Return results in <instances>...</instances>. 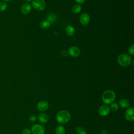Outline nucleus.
<instances>
[{
    "label": "nucleus",
    "instance_id": "8",
    "mask_svg": "<svg viewBox=\"0 0 134 134\" xmlns=\"http://www.w3.org/2000/svg\"><path fill=\"white\" fill-rule=\"evenodd\" d=\"M49 107L48 103L44 100H40L39 102L37 105V108L38 110L41 111H44L46 110Z\"/></svg>",
    "mask_w": 134,
    "mask_h": 134
},
{
    "label": "nucleus",
    "instance_id": "20",
    "mask_svg": "<svg viewBox=\"0 0 134 134\" xmlns=\"http://www.w3.org/2000/svg\"><path fill=\"white\" fill-rule=\"evenodd\" d=\"M109 108H110V110L113 111H116L119 109V105L116 103H112L110 105Z\"/></svg>",
    "mask_w": 134,
    "mask_h": 134
},
{
    "label": "nucleus",
    "instance_id": "7",
    "mask_svg": "<svg viewBox=\"0 0 134 134\" xmlns=\"http://www.w3.org/2000/svg\"><path fill=\"white\" fill-rule=\"evenodd\" d=\"M110 112L109 107L107 105H103L98 108V113L102 116H106Z\"/></svg>",
    "mask_w": 134,
    "mask_h": 134
},
{
    "label": "nucleus",
    "instance_id": "28",
    "mask_svg": "<svg viewBox=\"0 0 134 134\" xmlns=\"http://www.w3.org/2000/svg\"><path fill=\"white\" fill-rule=\"evenodd\" d=\"M26 2H30L32 1V0H24Z\"/></svg>",
    "mask_w": 134,
    "mask_h": 134
},
{
    "label": "nucleus",
    "instance_id": "18",
    "mask_svg": "<svg viewBox=\"0 0 134 134\" xmlns=\"http://www.w3.org/2000/svg\"><path fill=\"white\" fill-rule=\"evenodd\" d=\"M82 9V7L80 5L77 4V5H74L72 8V12L74 13V14H78L79 13H80Z\"/></svg>",
    "mask_w": 134,
    "mask_h": 134
},
{
    "label": "nucleus",
    "instance_id": "1",
    "mask_svg": "<svg viewBox=\"0 0 134 134\" xmlns=\"http://www.w3.org/2000/svg\"><path fill=\"white\" fill-rule=\"evenodd\" d=\"M71 119L70 113L65 110H61L59 111L56 115V119L57 121L60 124H65L68 122Z\"/></svg>",
    "mask_w": 134,
    "mask_h": 134
},
{
    "label": "nucleus",
    "instance_id": "14",
    "mask_svg": "<svg viewBox=\"0 0 134 134\" xmlns=\"http://www.w3.org/2000/svg\"><path fill=\"white\" fill-rule=\"evenodd\" d=\"M119 105L121 107L123 108H127L129 107L130 103L127 99L125 98H122L119 101Z\"/></svg>",
    "mask_w": 134,
    "mask_h": 134
},
{
    "label": "nucleus",
    "instance_id": "22",
    "mask_svg": "<svg viewBox=\"0 0 134 134\" xmlns=\"http://www.w3.org/2000/svg\"><path fill=\"white\" fill-rule=\"evenodd\" d=\"M37 119V117L35 115H31L29 117V119L31 122H35V121H36Z\"/></svg>",
    "mask_w": 134,
    "mask_h": 134
},
{
    "label": "nucleus",
    "instance_id": "9",
    "mask_svg": "<svg viewBox=\"0 0 134 134\" xmlns=\"http://www.w3.org/2000/svg\"><path fill=\"white\" fill-rule=\"evenodd\" d=\"M69 53L73 57H77L80 54V49L77 47H71L69 49Z\"/></svg>",
    "mask_w": 134,
    "mask_h": 134
},
{
    "label": "nucleus",
    "instance_id": "16",
    "mask_svg": "<svg viewBox=\"0 0 134 134\" xmlns=\"http://www.w3.org/2000/svg\"><path fill=\"white\" fill-rule=\"evenodd\" d=\"M50 22L47 20H44L42 21L40 24V26L42 29H47L50 26Z\"/></svg>",
    "mask_w": 134,
    "mask_h": 134
},
{
    "label": "nucleus",
    "instance_id": "25",
    "mask_svg": "<svg viewBox=\"0 0 134 134\" xmlns=\"http://www.w3.org/2000/svg\"><path fill=\"white\" fill-rule=\"evenodd\" d=\"M61 56H62V57H65L68 55V52H67L66 51H65V50H63V51H62L61 52Z\"/></svg>",
    "mask_w": 134,
    "mask_h": 134
},
{
    "label": "nucleus",
    "instance_id": "2",
    "mask_svg": "<svg viewBox=\"0 0 134 134\" xmlns=\"http://www.w3.org/2000/svg\"><path fill=\"white\" fill-rule=\"evenodd\" d=\"M116 98L115 93L110 90H106L102 94V99L103 102L106 105L110 104L114 102Z\"/></svg>",
    "mask_w": 134,
    "mask_h": 134
},
{
    "label": "nucleus",
    "instance_id": "3",
    "mask_svg": "<svg viewBox=\"0 0 134 134\" xmlns=\"http://www.w3.org/2000/svg\"><path fill=\"white\" fill-rule=\"evenodd\" d=\"M131 61V57L127 54H120L117 58V62L120 66L126 67L129 66Z\"/></svg>",
    "mask_w": 134,
    "mask_h": 134
},
{
    "label": "nucleus",
    "instance_id": "23",
    "mask_svg": "<svg viewBox=\"0 0 134 134\" xmlns=\"http://www.w3.org/2000/svg\"><path fill=\"white\" fill-rule=\"evenodd\" d=\"M128 52L129 53L132 55L134 54V46L133 44L129 47Z\"/></svg>",
    "mask_w": 134,
    "mask_h": 134
},
{
    "label": "nucleus",
    "instance_id": "12",
    "mask_svg": "<svg viewBox=\"0 0 134 134\" xmlns=\"http://www.w3.org/2000/svg\"><path fill=\"white\" fill-rule=\"evenodd\" d=\"M38 119L42 123H46L49 120V117L47 114L44 113H41L38 115Z\"/></svg>",
    "mask_w": 134,
    "mask_h": 134
},
{
    "label": "nucleus",
    "instance_id": "19",
    "mask_svg": "<svg viewBox=\"0 0 134 134\" xmlns=\"http://www.w3.org/2000/svg\"><path fill=\"white\" fill-rule=\"evenodd\" d=\"M76 134H86V131L82 127H78L75 129Z\"/></svg>",
    "mask_w": 134,
    "mask_h": 134
},
{
    "label": "nucleus",
    "instance_id": "5",
    "mask_svg": "<svg viewBox=\"0 0 134 134\" xmlns=\"http://www.w3.org/2000/svg\"><path fill=\"white\" fill-rule=\"evenodd\" d=\"M31 131L33 134H44L45 130L44 127L41 125L35 124L32 126Z\"/></svg>",
    "mask_w": 134,
    "mask_h": 134
},
{
    "label": "nucleus",
    "instance_id": "24",
    "mask_svg": "<svg viewBox=\"0 0 134 134\" xmlns=\"http://www.w3.org/2000/svg\"><path fill=\"white\" fill-rule=\"evenodd\" d=\"M31 130H30L28 128H25L21 131L22 134H31Z\"/></svg>",
    "mask_w": 134,
    "mask_h": 134
},
{
    "label": "nucleus",
    "instance_id": "4",
    "mask_svg": "<svg viewBox=\"0 0 134 134\" xmlns=\"http://www.w3.org/2000/svg\"><path fill=\"white\" fill-rule=\"evenodd\" d=\"M32 6L36 10L41 11L46 7V3L44 0H33Z\"/></svg>",
    "mask_w": 134,
    "mask_h": 134
},
{
    "label": "nucleus",
    "instance_id": "29",
    "mask_svg": "<svg viewBox=\"0 0 134 134\" xmlns=\"http://www.w3.org/2000/svg\"><path fill=\"white\" fill-rule=\"evenodd\" d=\"M2 1H3L4 2H8V1H9L10 0H2Z\"/></svg>",
    "mask_w": 134,
    "mask_h": 134
},
{
    "label": "nucleus",
    "instance_id": "13",
    "mask_svg": "<svg viewBox=\"0 0 134 134\" xmlns=\"http://www.w3.org/2000/svg\"><path fill=\"white\" fill-rule=\"evenodd\" d=\"M58 18L57 15L54 13H50L47 16V20H48L50 24L54 23Z\"/></svg>",
    "mask_w": 134,
    "mask_h": 134
},
{
    "label": "nucleus",
    "instance_id": "6",
    "mask_svg": "<svg viewBox=\"0 0 134 134\" xmlns=\"http://www.w3.org/2000/svg\"><path fill=\"white\" fill-rule=\"evenodd\" d=\"M125 117L126 119L129 121H132L134 120V109L133 107H128L125 113Z\"/></svg>",
    "mask_w": 134,
    "mask_h": 134
},
{
    "label": "nucleus",
    "instance_id": "11",
    "mask_svg": "<svg viewBox=\"0 0 134 134\" xmlns=\"http://www.w3.org/2000/svg\"><path fill=\"white\" fill-rule=\"evenodd\" d=\"M31 5L28 3H26L22 5L21 7V12L22 14L24 15H26L30 12V11L31 10Z\"/></svg>",
    "mask_w": 134,
    "mask_h": 134
},
{
    "label": "nucleus",
    "instance_id": "17",
    "mask_svg": "<svg viewBox=\"0 0 134 134\" xmlns=\"http://www.w3.org/2000/svg\"><path fill=\"white\" fill-rule=\"evenodd\" d=\"M65 131V128L62 125H59L55 128L56 134H64Z\"/></svg>",
    "mask_w": 134,
    "mask_h": 134
},
{
    "label": "nucleus",
    "instance_id": "21",
    "mask_svg": "<svg viewBox=\"0 0 134 134\" xmlns=\"http://www.w3.org/2000/svg\"><path fill=\"white\" fill-rule=\"evenodd\" d=\"M8 5L6 2L0 3V12H4L7 8Z\"/></svg>",
    "mask_w": 134,
    "mask_h": 134
},
{
    "label": "nucleus",
    "instance_id": "15",
    "mask_svg": "<svg viewBox=\"0 0 134 134\" xmlns=\"http://www.w3.org/2000/svg\"><path fill=\"white\" fill-rule=\"evenodd\" d=\"M65 31L68 36H73L75 33V29L73 26L69 25L66 27Z\"/></svg>",
    "mask_w": 134,
    "mask_h": 134
},
{
    "label": "nucleus",
    "instance_id": "26",
    "mask_svg": "<svg viewBox=\"0 0 134 134\" xmlns=\"http://www.w3.org/2000/svg\"><path fill=\"white\" fill-rule=\"evenodd\" d=\"M100 134H108V132H107V131L106 130L103 129V130H102L100 131Z\"/></svg>",
    "mask_w": 134,
    "mask_h": 134
},
{
    "label": "nucleus",
    "instance_id": "27",
    "mask_svg": "<svg viewBox=\"0 0 134 134\" xmlns=\"http://www.w3.org/2000/svg\"><path fill=\"white\" fill-rule=\"evenodd\" d=\"M75 1L79 4H82L84 3V2L85 1V0H75Z\"/></svg>",
    "mask_w": 134,
    "mask_h": 134
},
{
    "label": "nucleus",
    "instance_id": "10",
    "mask_svg": "<svg viewBox=\"0 0 134 134\" xmlns=\"http://www.w3.org/2000/svg\"><path fill=\"white\" fill-rule=\"evenodd\" d=\"M90 20V16L86 13L82 14L80 17V21L83 25H87Z\"/></svg>",
    "mask_w": 134,
    "mask_h": 134
}]
</instances>
